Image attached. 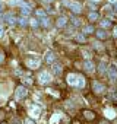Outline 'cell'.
I'll use <instances>...</instances> for the list:
<instances>
[{
	"label": "cell",
	"mask_w": 117,
	"mask_h": 124,
	"mask_svg": "<svg viewBox=\"0 0 117 124\" xmlns=\"http://www.w3.org/2000/svg\"><path fill=\"white\" fill-rule=\"evenodd\" d=\"M67 83L72 85V86H75V88H84L85 79L82 76H78L75 73H70V75H67Z\"/></svg>",
	"instance_id": "1"
},
{
	"label": "cell",
	"mask_w": 117,
	"mask_h": 124,
	"mask_svg": "<svg viewBox=\"0 0 117 124\" xmlns=\"http://www.w3.org/2000/svg\"><path fill=\"white\" fill-rule=\"evenodd\" d=\"M66 5L69 6V9H70L73 13H81V12H82V5L78 3V2H67Z\"/></svg>",
	"instance_id": "2"
},
{
	"label": "cell",
	"mask_w": 117,
	"mask_h": 124,
	"mask_svg": "<svg viewBox=\"0 0 117 124\" xmlns=\"http://www.w3.org/2000/svg\"><path fill=\"white\" fill-rule=\"evenodd\" d=\"M15 95H16V98H18V99H22V98H25V96L28 95V91H26V88H24V86H19V88L16 89Z\"/></svg>",
	"instance_id": "3"
},
{
	"label": "cell",
	"mask_w": 117,
	"mask_h": 124,
	"mask_svg": "<svg viewBox=\"0 0 117 124\" xmlns=\"http://www.w3.org/2000/svg\"><path fill=\"white\" fill-rule=\"evenodd\" d=\"M92 89L95 91V93H102L104 92V85L100 83V82H97V80H94L92 82Z\"/></svg>",
	"instance_id": "4"
},
{
	"label": "cell",
	"mask_w": 117,
	"mask_h": 124,
	"mask_svg": "<svg viewBox=\"0 0 117 124\" xmlns=\"http://www.w3.org/2000/svg\"><path fill=\"white\" fill-rule=\"evenodd\" d=\"M38 79H40V83H48V82L51 80V75L47 73V72H42Z\"/></svg>",
	"instance_id": "5"
},
{
	"label": "cell",
	"mask_w": 117,
	"mask_h": 124,
	"mask_svg": "<svg viewBox=\"0 0 117 124\" xmlns=\"http://www.w3.org/2000/svg\"><path fill=\"white\" fill-rule=\"evenodd\" d=\"M26 66L29 67V69H37L38 66H40V60H34V58H28L26 60Z\"/></svg>",
	"instance_id": "6"
},
{
	"label": "cell",
	"mask_w": 117,
	"mask_h": 124,
	"mask_svg": "<svg viewBox=\"0 0 117 124\" xmlns=\"http://www.w3.org/2000/svg\"><path fill=\"white\" fill-rule=\"evenodd\" d=\"M40 112H41L40 107H35V105H32L31 109H29V114H31V117H34V118H38V117H40Z\"/></svg>",
	"instance_id": "7"
},
{
	"label": "cell",
	"mask_w": 117,
	"mask_h": 124,
	"mask_svg": "<svg viewBox=\"0 0 117 124\" xmlns=\"http://www.w3.org/2000/svg\"><path fill=\"white\" fill-rule=\"evenodd\" d=\"M107 73H108V76H110L111 80H116V79H117V69H116V67H108Z\"/></svg>",
	"instance_id": "8"
},
{
	"label": "cell",
	"mask_w": 117,
	"mask_h": 124,
	"mask_svg": "<svg viewBox=\"0 0 117 124\" xmlns=\"http://www.w3.org/2000/svg\"><path fill=\"white\" fill-rule=\"evenodd\" d=\"M84 67H85V70H86V72H92V70H94V64H92V61H91V60H86L85 63H84Z\"/></svg>",
	"instance_id": "9"
},
{
	"label": "cell",
	"mask_w": 117,
	"mask_h": 124,
	"mask_svg": "<svg viewBox=\"0 0 117 124\" xmlns=\"http://www.w3.org/2000/svg\"><path fill=\"white\" fill-rule=\"evenodd\" d=\"M66 23H67V18H66V16H60V18L57 19V26L62 28V26H65Z\"/></svg>",
	"instance_id": "10"
},
{
	"label": "cell",
	"mask_w": 117,
	"mask_h": 124,
	"mask_svg": "<svg viewBox=\"0 0 117 124\" xmlns=\"http://www.w3.org/2000/svg\"><path fill=\"white\" fill-rule=\"evenodd\" d=\"M56 60V57H54V54L51 53V51H48L47 54H45V61L47 63H53V61Z\"/></svg>",
	"instance_id": "11"
},
{
	"label": "cell",
	"mask_w": 117,
	"mask_h": 124,
	"mask_svg": "<svg viewBox=\"0 0 117 124\" xmlns=\"http://www.w3.org/2000/svg\"><path fill=\"white\" fill-rule=\"evenodd\" d=\"M95 34H97V37H98L100 39H105V38H107V32H105V31H102V29L95 31Z\"/></svg>",
	"instance_id": "12"
},
{
	"label": "cell",
	"mask_w": 117,
	"mask_h": 124,
	"mask_svg": "<svg viewBox=\"0 0 117 124\" xmlns=\"http://www.w3.org/2000/svg\"><path fill=\"white\" fill-rule=\"evenodd\" d=\"M62 70H63V69H62V66H60V64H54V66H53V72H54L56 75H60V73H62Z\"/></svg>",
	"instance_id": "13"
},
{
	"label": "cell",
	"mask_w": 117,
	"mask_h": 124,
	"mask_svg": "<svg viewBox=\"0 0 117 124\" xmlns=\"http://www.w3.org/2000/svg\"><path fill=\"white\" fill-rule=\"evenodd\" d=\"M84 115H85V118H88V120H92V118L95 117V114H94L92 111H85Z\"/></svg>",
	"instance_id": "14"
},
{
	"label": "cell",
	"mask_w": 117,
	"mask_h": 124,
	"mask_svg": "<svg viewBox=\"0 0 117 124\" xmlns=\"http://www.w3.org/2000/svg\"><path fill=\"white\" fill-rule=\"evenodd\" d=\"M6 22H8V23H10V25H13V23L16 22V19H15L12 15H8V16H6Z\"/></svg>",
	"instance_id": "15"
},
{
	"label": "cell",
	"mask_w": 117,
	"mask_h": 124,
	"mask_svg": "<svg viewBox=\"0 0 117 124\" xmlns=\"http://www.w3.org/2000/svg\"><path fill=\"white\" fill-rule=\"evenodd\" d=\"M84 32H85V34H92V32H95V31H94V26L88 25V26H85V28H84Z\"/></svg>",
	"instance_id": "16"
},
{
	"label": "cell",
	"mask_w": 117,
	"mask_h": 124,
	"mask_svg": "<svg viewBox=\"0 0 117 124\" xmlns=\"http://www.w3.org/2000/svg\"><path fill=\"white\" fill-rule=\"evenodd\" d=\"M105 115H107L108 118H114V111H113L111 108H107V109H105Z\"/></svg>",
	"instance_id": "17"
},
{
	"label": "cell",
	"mask_w": 117,
	"mask_h": 124,
	"mask_svg": "<svg viewBox=\"0 0 117 124\" xmlns=\"http://www.w3.org/2000/svg\"><path fill=\"white\" fill-rule=\"evenodd\" d=\"M110 25H111V22H110L108 19H102V21H101V26H102V28H108Z\"/></svg>",
	"instance_id": "18"
},
{
	"label": "cell",
	"mask_w": 117,
	"mask_h": 124,
	"mask_svg": "<svg viewBox=\"0 0 117 124\" xmlns=\"http://www.w3.org/2000/svg\"><path fill=\"white\" fill-rule=\"evenodd\" d=\"M97 19H98V13H97V12L89 13V21H97Z\"/></svg>",
	"instance_id": "19"
},
{
	"label": "cell",
	"mask_w": 117,
	"mask_h": 124,
	"mask_svg": "<svg viewBox=\"0 0 117 124\" xmlns=\"http://www.w3.org/2000/svg\"><path fill=\"white\" fill-rule=\"evenodd\" d=\"M18 23H19L21 26H25V25L28 23V21H26L25 18H19V19H18Z\"/></svg>",
	"instance_id": "20"
},
{
	"label": "cell",
	"mask_w": 117,
	"mask_h": 124,
	"mask_svg": "<svg viewBox=\"0 0 117 124\" xmlns=\"http://www.w3.org/2000/svg\"><path fill=\"white\" fill-rule=\"evenodd\" d=\"M100 73H104L105 70H107V66H105V63H100Z\"/></svg>",
	"instance_id": "21"
},
{
	"label": "cell",
	"mask_w": 117,
	"mask_h": 124,
	"mask_svg": "<svg viewBox=\"0 0 117 124\" xmlns=\"http://www.w3.org/2000/svg\"><path fill=\"white\" fill-rule=\"evenodd\" d=\"M22 15H24V16L29 15V8H28V6H24V8H22Z\"/></svg>",
	"instance_id": "22"
},
{
	"label": "cell",
	"mask_w": 117,
	"mask_h": 124,
	"mask_svg": "<svg viewBox=\"0 0 117 124\" xmlns=\"http://www.w3.org/2000/svg\"><path fill=\"white\" fill-rule=\"evenodd\" d=\"M41 23H42L44 26H48V25H50V19H47V18H42V19H41Z\"/></svg>",
	"instance_id": "23"
},
{
	"label": "cell",
	"mask_w": 117,
	"mask_h": 124,
	"mask_svg": "<svg viewBox=\"0 0 117 124\" xmlns=\"http://www.w3.org/2000/svg\"><path fill=\"white\" fill-rule=\"evenodd\" d=\"M76 39H78V41H81V42H84V41H86V38H85V35H82V34H79V35L76 37Z\"/></svg>",
	"instance_id": "24"
},
{
	"label": "cell",
	"mask_w": 117,
	"mask_h": 124,
	"mask_svg": "<svg viewBox=\"0 0 117 124\" xmlns=\"http://www.w3.org/2000/svg\"><path fill=\"white\" fill-rule=\"evenodd\" d=\"M57 120H60V115H58V112H56V115L51 118V123H54V121H57Z\"/></svg>",
	"instance_id": "25"
},
{
	"label": "cell",
	"mask_w": 117,
	"mask_h": 124,
	"mask_svg": "<svg viewBox=\"0 0 117 124\" xmlns=\"http://www.w3.org/2000/svg\"><path fill=\"white\" fill-rule=\"evenodd\" d=\"M29 23H31L32 26H38V21H37V19H31V21H29Z\"/></svg>",
	"instance_id": "26"
},
{
	"label": "cell",
	"mask_w": 117,
	"mask_h": 124,
	"mask_svg": "<svg viewBox=\"0 0 117 124\" xmlns=\"http://www.w3.org/2000/svg\"><path fill=\"white\" fill-rule=\"evenodd\" d=\"M37 15H38V16H44L45 12H44V10H37Z\"/></svg>",
	"instance_id": "27"
},
{
	"label": "cell",
	"mask_w": 117,
	"mask_h": 124,
	"mask_svg": "<svg viewBox=\"0 0 117 124\" xmlns=\"http://www.w3.org/2000/svg\"><path fill=\"white\" fill-rule=\"evenodd\" d=\"M94 47H95L97 50H101V48H102V47L100 45V42H94Z\"/></svg>",
	"instance_id": "28"
},
{
	"label": "cell",
	"mask_w": 117,
	"mask_h": 124,
	"mask_svg": "<svg viewBox=\"0 0 117 124\" xmlns=\"http://www.w3.org/2000/svg\"><path fill=\"white\" fill-rule=\"evenodd\" d=\"M5 35V29H3V26H0V38H2Z\"/></svg>",
	"instance_id": "29"
},
{
	"label": "cell",
	"mask_w": 117,
	"mask_h": 124,
	"mask_svg": "<svg viewBox=\"0 0 117 124\" xmlns=\"http://www.w3.org/2000/svg\"><path fill=\"white\" fill-rule=\"evenodd\" d=\"M72 21H73V25H79V23H81L78 18H75V19H72Z\"/></svg>",
	"instance_id": "30"
},
{
	"label": "cell",
	"mask_w": 117,
	"mask_h": 124,
	"mask_svg": "<svg viewBox=\"0 0 117 124\" xmlns=\"http://www.w3.org/2000/svg\"><path fill=\"white\" fill-rule=\"evenodd\" d=\"M25 124H34V121H32V120H29V118H28V120H25Z\"/></svg>",
	"instance_id": "31"
},
{
	"label": "cell",
	"mask_w": 117,
	"mask_h": 124,
	"mask_svg": "<svg viewBox=\"0 0 117 124\" xmlns=\"http://www.w3.org/2000/svg\"><path fill=\"white\" fill-rule=\"evenodd\" d=\"M5 9V5H3V2H0V12H2Z\"/></svg>",
	"instance_id": "32"
},
{
	"label": "cell",
	"mask_w": 117,
	"mask_h": 124,
	"mask_svg": "<svg viewBox=\"0 0 117 124\" xmlns=\"http://www.w3.org/2000/svg\"><path fill=\"white\" fill-rule=\"evenodd\" d=\"M113 35H114V37L117 38V28H114V32H113Z\"/></svg>",
	"instance_id": "33"
},
{
	"label": "cell",
	"mask_w": 117,
	"mask_h": 124,
	"mask_svg": "<svg viewBox=\"0 0 117 124\" xmlns=\"http://www.w3.org/2000/svg\"><path fill=\"white\" fill-rule=\"evenodd\" d=\"M114 12H116V13H117V3H116V5H114Z\"/></svg>",
	"instance_id": "34"
},
{
	"label": "cell",
	"mask_w": 117,
	"mask_h": 124,
	"mask_svg": "<svg viewBox=\"0 0 117 124\" xmlns=\"http://www.w3.org/2000/svg\"><path fill=\"white\" fill-rule=\"evenodd\" d=\"M110 3H117V0H110Z\"/></svg>",
	"instance_id": "35"
},
{
	"label": "cell",
	"mask_w": 117,
	"mask_h": 124,
	"mask_svg": "<svg viewBox=\"0 0 117 124\" xmlns=\"http://www.w3.org/2000/svg\"><path fill=\"white\" fill-rule=\"evenodd\" d=\"M3 60V54H0V61H2Z\"/></svg>",
	"instance_id": "36"
},
{
	"label": "cell",
	"mask_w": 117,
	"mask_h": 124,
	"mask_svg": "<svg viewBox=\"0 0 117 124\" xmlns=\"http://www.w3.org/2000/svg\"><path fill=\"white\" fill-rule=\"evenodd\" d=\"M47 2H54V0H47Z\"/></svg>",
	"instance_id": "37"
},
{
	"label": "cell",
	"mask_w": 117,
	"mask_h": 124,
	"mask_svg": "<svg viewBox=\"0 0 117 124\" xmlns=\"http://www.w3.org/2000/svg\"><path fill=\"white\" fill-rule=\"evenodd\" d=\"M95 2H98V0H95Z\"/></svg>",
	"instance_id": "38"
},
{
	"label": "cell",
	"mask_w": 117,
	"mask_h": 124,
	"mask_svg": "<svg viewBox=\"0 0 117 124\" xmlns=\"http://www.w3.org/2000/svg\"><path fill=\"white\" fill-rule=\"evenodd\" d=\"M102 124H105V123H102Z\"/></svg>",
	"instance_id": "39"
}]
</instances>
